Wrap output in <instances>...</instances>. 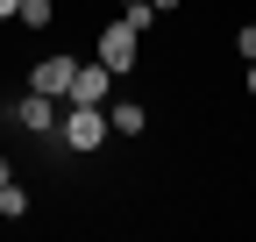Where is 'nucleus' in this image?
Returning a JSON list of instances; mask_svg holds the SVG:
<instances>
[{"instance_id":"obj_4","label":"nucleus","mask_w":256,"mask_h":242,"mask_svg":"<svg viewBox=\"0 0 256 242\" xmlns=\"http://www.w3.org/2000/svg\"><path fill=\"white\" fill-rule=\"evenodd\" d=\"M100 64L121 78L128 64H136V28H128V22H114V28H100Z\"/></svg>"},{"instance_id":"obj_3","label":"nucleus","mask_w":256,"mask_h":242,"mask_svg":"<svg viewBox=\"0 0 256 242\" xmlns=\"http://www.w3.org/2000/svg\"><path fill=\"white\" fill-rule=\"evenodd\" d=\"M72 72H78V57H36L28 86H36V93H50V100H64V93H72Z\"/></svg>"},{"instance_id":"obj_11","label":"nucleus","mask_w":256,"mask_h":242,"mask_svg":"<svg viewBox=\"0 0 256 242\" xmlns=\"http://www.w3.org/2000/svg\"><path fill=\"white\" fill-rule=\"evenodd\" d=\"M8 14H22V0H0V22H8Z\"/></svg>"},{"instance_id":"obj_13","label":"nucleus","mask_w":256,"mask_h":242,"mask_svg":"<svg viewBox=\"0 0 256 242\" xmlns=\"http://www.w3.org/2000/svg\"><path fill=\"white\" fill-rule=\"evenodd\" d=\"M171 8H178V0H156V14H171Z\"/></svg>"},{"instance_id":"obj_5","label":"nucleus","mask_w":256,"mask_h":242,"mask_svg":"<svg viewBox=\"0 0 256 242\" xmlns=\"http://www.w3.org/2000/svg\"><path fill=\"white\" fill-rule=\"evenodd\" d=\"M57 107H64V100H50V93H36V86H28L22 107H14V121H22L28 136H50V128H57Z\"/></svg>"},{"instance_id":"obj_2","label":"nucleus","mask_w":256,"mask_h":242,"mask_svg":"<svg viewBox=\"0 0 256 242\" xmlns=\"http://www.w3.org/2000/svg\"><path fill=\"white\" fill-rule=\"evenodd\" d=\"M107 93H114V72H107V64H78L64 100H78V107H107Z\"/></svg>"},{"instance_id":"obj_6","label":"nucleus","mask_w":256,"mask_h":242,"mask_svg":"<svg viewBox=\"0 0 256 242\" xmlns=\"http://www.w3.org/2000/svg\"><path fill=\"white\" fill-rule=\"evenodd\" d=\"M107 128L114 136H142V107L136 100H107Z\"/></svg>"},{"instance_id":"obj_12","label":"nucleus","mask_w":256,"mask_h":242,"mask_svg":"<svg viewBox=\"0 0 256 242\" xmlns=\"http://www.w3.org/2000/svg\"><path fill=\"white\" fill-rule=\"evenodd\" d=\"M249 100H256V57H249Z\"/></svg>"},{"instance_id":"obj_10","label":"nucleus","mask_w":256,"mask_h":242,"mask_svg":"<svg viewBox=\"0 0 256 242\" xmlns=\"http://www.w3.org/2000/svg\"><path fill=\"white\" fill-rule=\"evenodd\" d=\"M235 50H242V64H249V57H256V22L242 28V36H235Z\"/></svg>"},{"instance_id":"obj_15","label":"nucleus","mask_w":256,"mask_h":242,"mask_svg":"<svg viewBox=\"0 0 256 242\" xmlns=\"http://www.w3.org/2000/svg\"><path fill=\"white\" fill-rule=\"evenodd\" d=\"M121 8H128V0H121Z\"/></svg>"},{"instance_id":"obj_7","label":"nucleus","mask_w":256,"mask_h":242,"mask_svg":"<svg viewBox=\"0 0 256 242\" xmlns=\"http://www.w3.org/2000/svg\"><path fill=\"white\" fill-rule=\"evenodd\" d=\"M22 214H28V192L8 178V186H0V221H22Z\"/></svg>"},{"instance_id":"obj_14","label":"nucleus","mask_w":256,"mask_h":242,"mask_svg":"<svg viewBox=\"0 0 256 242\" xmlns=\"http://www.w3.org/2000/svg\"><path fill=\"white\" fill-rule=\"evenodd\" d=\"M0 186H8V157H0Z\"/></svg>"},{"instance_id":"obj_8","label":"nucleus","mask_w":256,"mask_h":242,"mask_svg":"<svg viewBox=\"0 0 256 242\" xmlns=\"http://www.w3.org/2000/svg\"><path fill=\"white\" fill-rule=\"evenodd\" d=\"M128 28H136V36H142V28H156V0H128V14H121Z\"/></svg>"},{"instance_id":"obj_1","label":"nucleus","mask_w":256,"mask_h":242,"mask_svg":"<svg viewBox=\"0 0 256 242\" xmlns=\"http://www.w3.org/2000/svg\"><path fill=\"white\" fill-rule=\"evenodd\" d=\"M57 136H64V150H78V157H92L114 128H107V107H78V100H64V114H57Z\"/></svg>"},{"instance_id":"obj_9","label":"nucleus","mask_w":256,"mask_h":242,"mask_svg":"<svg viewBox=\"0 0 256 242\" xmlns=\"http://www.w3.org/2000/svg\"><path fill=\"white\" fill-rule=\"evenodd\" d=\"M22 22H28V28H50L57 8H50V0H22Z\"/></svg>"}]
</instances>
